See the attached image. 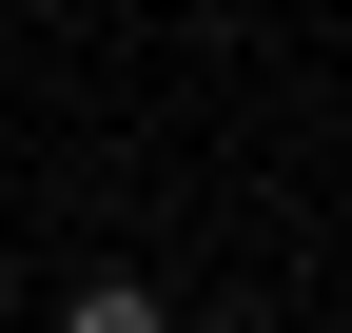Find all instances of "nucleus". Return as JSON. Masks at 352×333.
Masks as SVG:
<instances>
[{
    "label": "nucleus",
    "instance_id": "f257e3e1",
    "mask_svg": "<svg viewBox=\"0 0 352 333\" xmlns=\"http://www.w3.org/2000/svg\"><path fill=\"white\" fill-rule=\"evenodd\" d=\"M59 333H157V294H138V275H78V294H59Z\"/></svg>",
    "mask_w": 352,
    "mask_h": 333
}]
</instances>
